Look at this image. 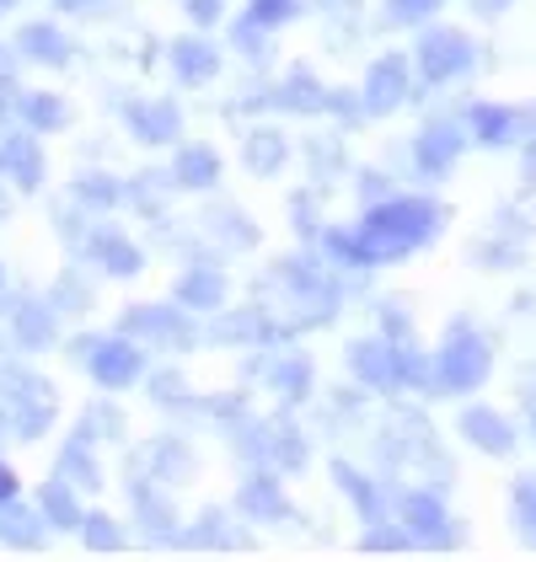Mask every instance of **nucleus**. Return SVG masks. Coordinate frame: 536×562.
Masks as SVG:
<instances>
[{"mask_svg":"<svg viewBox=\"0 0 536 562\" xmlns=\"http://www.w3.org/2000/svg\"><path fill=\"white\" fill-rule=\"evenodd\" d=\"M493 370V353H489V338L472 333V322H456L446 333V348L435 359V381L446 391H478L489 381Z\"/></svg>","mask_w":536,"mask_h":562,"instance_id":"obj_2","label":"nucleus"},{"mask_svg":"<svg viewBox=\"0 0 536 562\" xmlns=\"http://www.w3.org/2000/svg\"><path fill=\"white\" fill-rule=\"evenodd\" d=\"M11 498H16V472L0 467V504H11Z\"/></svg>","mask_w":536,"mask_h":562,"instance_id":"obj_47","label":"nucleus"},{"mask_svg":"<svg viewBox=\"0 0 536 562\" xmlns=\"http://www.w3.org/2000/svg\"><path fill=\"white\" fill-rule=\"evenodd\" d=\"M54 476H65L70 487H97V482H102L97 461H87V439H81V434L59 450V467H54Z\"/></svg>","mask_w":536,"mask_h":562,"instance_id":"obj_27","label":"nucleus"},{"mask_svg":"<svg viewBox=\"0 0 536 562\" xmlns=\"http://www.w3.org/2000/svg\"><path fill=\"white\" fill-rule=\"evenodd\" d=\"M16 54H27L33 65H65L70 44H65V33H54V22H27L16 33Z\"/></svg>","mask_w":536,"mask_h":562,"instance_id":"obj_17","label":"nucleus"},{"mask_svg":"<svg viewBox=\"0 0 536 562\" xmlns=\"http://www.w3.org/2000/svg\"><path fill=\"white\" fill-rule=\"evenodd\" d=\"M210 225H215V236H231V247H253V241H258V231L247 225V215H236V210H215Z\"/></svg>","mask_w":536,"mask_h":562,"instance_id":"obj_34","label":"nucleus"},{"mask_svg":"<svg viewBox=\"0 0 536 562\" xmlns=\"http://www.w3.org/2000/svg\"><path fill=\"white\" fill-rule=\"evenodd\" d=\"M333 476H338V487H344V493L359 504V515H365V519L381 515V493H376V482H370V476H359L349 461H338V467H333Z\"/></svg>","mask_w":536,"mask_h":562,"instance_id":"obj_29","label":"nucleus"},{"mask_svg":"<svg viewBox=\"0 0 536 562\" xmlns=\"http://www.w3.org/2000/svg\"><path fill=\"white\" fill-rule=\"evenodd\" d=\"M156 472L161 476H188L193 472V456L182 450L178 439H156Z\"/></svg>","mask_w":536,"mask_h":562,"instance_id":"obj_36","label":"nucleus"},{"mask_svg":"<svg viewBox=\"0 0 536 562\" xmlns=\"http://www.w3.org/2000/svg\"><path fill=\"white\" fill-rule=\"evenodd\" d=\"M81 530H87L91 552H119V547H124V536L113 530V519H108V515H87V519H81Z\"/></svg>","mask_w":536,"mask_h":562,"instance_id":"obj_35","label":"nucleus"},{"mask_svg":"<svg viewBox=\"0 0 536 562\" xmlns=\"http://www.w3.org/2000/svg\"><path fill=\"white\" fill-rule=\"evenodd\" d=\"M461 150H467V139H461V130H456L450 119H440V124H424V134L413 139V161H418V172H429V177L450 172Z\"/></svg>","mask_w":536,"mask_h":562,"instance_id":"obj_7","label":"nucleus"},{"mask_svg":"<svg viewBox=\"0 0 536 562\" xmlns=\"http://www.w3.org/2000/svg\"><path fill=\"white\" fill-rule=\"evenodd\" d=\"M268 102L273 108H290V113H316V108H327V91L316 87V76L301 65V70H290L279 87L268 91Z\"/></svg>","mask_w":536,"mask_h":562,"instance_id":"obj_13","label":"nucleus"},{"mask_svg":"<svg viewBox=\"0 0 536 562\" xmlns=\"http://www.w3.org/2000/svg\"><path fill=\"white\" fill-rule=\"evenodd\" d=\"M5 5H11V0H0V11H5Z\"/></svg>","mask_w":536,"mask_h":562,"instance_id":"obj_55","label":"nucleus"},{"mask_svg":"<svg viewBox=\"0 0 536 562\" xmlns=\"http://www.w3.org/2000/svg\"><path fill=\"white\" fill-rule=\"evenodd\" d=\"M44 515L54 519V525H59V530H76V525H81V504H76V493H70V482H65V476H54V482H48L44 487Z\"/></svg>","mask_w":536,"mask_h":562,"instance_id":"obj_28","label":"nucleus"},{"mask_svg":"<svg viewBox=\"0 0 536 562\" xmlns=\"http://www.w3.org/2000/svg\"><path fill=\"white\" fill-rule=\"evenodd\" d=\"M124 119H130V130L145 139V145H167V139H178V108L161 97V102H134L124 108Z\"/></svg>","mask_w":536,"mask_h":562,"instance_id":"obj_11","label":"nucleus"},{"mask_svg":"<svg viewBox=\"0 0 536 562\" xmlns=\"http://www.w3.org/2000/svg\"><path fill=\"white\" fill-rule=\"evenodd\" d=\"M76 199H81V204H87V210H113V204H119V199H124V188H119V182H113V177H76Z\"/></svg>","mask_w":536,"mask_h":562,"instance_id":"obj_31","label":"nucleus"},{"mask_svg":"<svg viewBox=\"0 0 536 562\" xmlns=\"http://www.w3.org/2000/svg\"><path fill=\"white\" fill-rule=\"evenodd\" d=\"M429 11H440V0H387V16L392 22H424Z\"/></svg>","mask_w":536,"mask_h":562,"instance_id":"obj_42","label":"nucleus"},{"mask_svg":"<svg viewBox=\"0 0 536 562\" xmlns=\"http://www.w3.org/2000/svg\"><path fill=\"white\" fill-rule=\"evenodd\" d=\"M472 38L467 33H456V27H429L424 38H418V70H424V81H456V76H467L472 70Z\"/></svg>","mask_w":536,"mask_h":562,"instance_id":"obj_4","label":"nucleus"},{"mask_svg":"<svg viewBox=\"0 0 536 562\" xmlns=\"http://www.w3.org/2000/svg\"><path fill=\"white\" fill-rule=\"evenodd\" d=\"M11 97H16V87H11V76H0V113H11Z\"/></svg>","mask_w":536,"mask_h":562,"instance_id":"obj_50","label":"nucleus"},{"mask_svg":"<svg viewBox=\"0 0 536 562\" xmlns=\"http://www.w3.org/2000/svg\"><path fill=\"white\" fill-rule=\"evenodd\" d=\"M515 113L510 108H489V102H478L472 108V134H478V145H510L515 139Z\"/></svg>","mask_w":536,"mask_h":562,"instance_id":"obj_25","label":"nucleus"},{"mask_svg":"<svg viewBox=\"0 0 536 562\" xmlns=\"http://www.w3.org/2000/svg\"><path fill=\"white\" fill-rule=\"evenodd\" d=\"M446 210L429 204V199H387L376 204L365 225H359V241H365V258L370 262H392V258H407L413 247H424L435 231H440Z\"/></svg>","mask_w":536,"mask_h":562,"instance_id":"obj_1","label":"nucleus"},{"mask_svg":"<svg viewBox=\"0 0 536 562\" xmlns=\"http://www.w3.org/2000/svg\"><path fill=\"white\" fill-rule=\"evenodd\" d=\"M242 150H247V167H253V172H279L284 156H290V145H284V134L279 130H253Z\"/></svg>","mask_w":536,"mask_h":562,"instance_id":"obj_24","label":"nucleus"},{"mask_svg":"<svg viewBox=\"0 0 536 562\" xmlns=\"http://www.w3.org/2000/svg\"><path fill=\"white\" fill-rule=\"evenodd\" d=\"M172 177H178V188H215L221 182V156L210 145H182L178 161H172Z\"/></svg>","mask_w":536,"mask_h":562,"instance_id":"obj_18","label":"nucleus"},{"mask_svg":"<svg viewBox=\"0 0 536 562\" xmlns=\"http://www.w3.org/2000/svg\"><path fill=\"white\" fill-rule=\"evenodd\" d=\"M0 536H5V541H16V547H27V552L44 541L38 519L27 515V509H16V498H11V504H0Z\"/></svg>","mask_w":536,"mask_h":562,"instance_id":"obj_30","label":"nucleus"},{"mask_svg":"<svg viewBox=\"0 0 536 562\" xmlns=\"http://www.w3.org/2000/svg\"><path fill=\"white\" fill-rule=\"evenodd\" d=\"M407 102V59L402 54H381L365 76V113H392Z\"/></svg>","mask_w":536,"mask_h":562,"instance_id":"obj_6","label":"nucleus"},{"mask_svg":"<svg viewBox=\"0 0 536 562\" xmlns=\"http://www.w3.org/2000/svg\"><path fill=\"white\" fill-rule=\"evenodd\" d=\"M349 370H355L359 381H370V386H398V375H392V348L376 344V338L349 344Z\"/></svg>","mask_w":536,"mask_h":562,"instance_id":"obj_20","label":"nucleus"},{"mask_svg":"<svg viewBox=\"0 0 536 562\" xmlns=\"http://www.w3.org/2000/svg\"><path fill=\"white\" fill-rule=\"evenodd\" d=\"M16 108H22V124H27V130H59V124L70 119V108H65L59 97H48V91L16 97Z\"/></svg>","mask_w":536,"mask_h":562,"instance_id":"obj_26","label":"nucleus"},{"mask_svg":"<svg viewBox=\"0 0 536 562\" xmlns=\"http://www.w3.org/2000/svg\"><path fill=\"white\" fill-rule=\"evenodd\" d=\"M150 391H156V402H161V407H188V381H182L178 370L150 375Z\"/></svg>","mask_w":536,"mask_h":562,"instance_id":"obj_37","label":"nucleus"},{"mask_svg":"<svg viewBox=\"0 0 536 562\" xmlns=\"http://www.w3.org/2000/svg\"><path fill=\"white\" fill-rule=\"evenodd\" d=\"M124 333L130 338H145V344H193V327L182 322V311H167V305H134L124 311Z\"/></svg>","mask_w":536,"mask_h":562,"instance_id":"obj_5","label":"nucleus"},{"mask_svg":"<svg viewBox=\"0 0 536 562\" xmlns=\"http://www.w3.org/2000/svg\"><path fill=\"white\" fill-rule=\"evenodd\" d=\"M504 5H510V0H472V11H478V16H499Z\"/></svg>","mask_w":536,"mask_h":562,"instance_id":"obj_48","label":"nucleus"},{"mask_svg":"<svg viewBox=\"0 0 536 562\" xmlns=\"http://www.w3.org/2000/svg\"><path fill=\"white\" fill-rule=\"evenodd\" d=\"M461 434H467L478 450H489V456H510V450H515L510 418H499L493 407H467V413H461Z\"/></svg>","mask_w":536,"mask_h":562,"instance_id":"obj_10","label":"nucleus"},{"mask_svg":"<svg viewBox=\"0 0 536 562\" xmlns=\"http://www.w3.org/2000/svg\"><path fill=\"white\" fill-rule=\"evenodd\" d=\"M526 418H532V434H536V396H526Z\"/></svg>","mask_w":536,"mask_h":562,"instance_id":"obj_51","label":"nucleus"},{"mask_svg":"<svg viewBox=\"0 0 536 562\" xmlns=\"http://www.w3.org/2000/svg\"><path fill=\"white\" fill-rule=\"evenodd\" d=\"M333 16H349V11H359V0H322Z\"/></svg>","mask_w":536,"mask_h":562,"instance_id":"obj_49","label":"nucleus"},{"mask_svg":"<svg viewBox=\"0 0 536 562\" xmlns=\"http://www.w3.org/2000/svg\"><path fill=\"white\" fill-rule=\"evenodd\" d=\"M76 359L113 391L134 386V381L145 375V353L130 344V333H124V338H102V344H97V338H76Z\"/></svg>","mask_w":536,"mask_h":562,"instance_id":"obj_3","label":"nucleus"},{"mask_svg":"<svg viewBox=\"0 0 536 562\" xmlns=\"http://www.w3.org/2000/svg\"><path fill=\"white\" fill-rule=\"evenodd\" d=\"M392 375H398V386H429V370H424V359H418V348H392Z\"/></svg>","mask_w":536,"mask_h":562,"instance_id":"obj_33","label":"nucleus"},{"mask_svg":"<svg viewBox=\"0 0 536 562\" xmlns=\"http://www.w3.org/2000/svg\"><path fill=\"white\" fill-rule=\"evenodd\" d=\"M306 161H312L316 172H338V167H344V150H338V139H327V145H312V150H306Z\"/></svg>","mask_w":536,"mask_h":562,"instance_id":"obj_43","label":"nucleus"},{"mask_svg":"<svg viewBox=\"0 0 536 562\" xmlns=\"http://www.w3.org/2000/svg\"><path fill=\"white\" fill-rule=\"evenodd\" d=\"M87 252L97 258V268H108L113 279H130V273H139V247H134V241H124L119 231H91Z\"/></svg>","mask_w":536,"mask_h":562,"instance_id":"obj_14","label":"nucleus"},{"mask_svg":"<svg viewBox=\"0 0 536 562\" xmlns=\"http://www.w3.org/2000/svg\"><path fill=\"white\" fill-rule=\"evenodd\" d=\"M130 498H134V515L150 525V536H156V541H178V530H172V525H178V519H172V504H167L150 482H134Z\"/></svg>","mask_w":536,"mask_h":562,"instance_id":"obj_23","label":"nucleus"},{"mask_svg":"<svg viewBox=\"0 0 536 562\" xmlns=\"http://www.w3.org/2000/svg\"><path fill=\"white\" fill-rule=\"evenodd\" d=\"M172 70H178L188 87H204L221 70V48L204 44V38H182V44H172Z\"/></svg>","mask_w":536,"mask_h":562,"instance_id":"obj_16","label":"nucleus"},{"mask_svg":"<svg viewBox=\"0 0 536 562\" xmlns=\"http://www.w3.org/2000/svg\"><path fill=\"white\" fill-rule=\"evenodd\" d=\"M264 461L279 472H301L306 467V439L290 424H264Z\"/></svg>","mask_w":536,"mask_h":562,"instance_id":"obj_21","label":"nucleus"},{"mask_svg":"<svg viewBox=\"0 0 536 562\" xmlns=\"http://www.w3.org/2000/svg\"><path fill=\"white\" fill-rule=\"evenodd\" d=\"M236 504H242V515H253V519H290L295 515V509H290V498H284V487H279L273 476H264V472L242 482Z\"/></svg>","mask_w":536,"mask_h":562,"instance_id":"obj_12","label":"nucleus"},{"mask_svg":"<svg viewBox=\"0 0 536 562\" xmlns=\"http://www.w3.org/2000/svg\"><path fill=\"white\" fill-rule=\"evenodd\" d=\"M5 210H11V204H5V193H0V215H5Z\"/></svg>","mask_w":536,"mask_h":562,"instance_id":"obj_53","label":"nucleus"},{"mask_svg":"<svg viewBox=\"0 0 536 562\" xmlns=\"http://www.w3.org/2000/svg\"><path fill=\"white\" fill-rule=\"evenodd\" d=\"M91 429H97V434H113V439H119V434H124V413H119V407H91L87 424H81L76 434H81V439L91 445Z\"/></svg>","mask_w":536,"mask_h":562,"instance_id":"obj_38","label":"nucleus"},{"mask_svg":"<svg viewBox=\"0 0 536 562\" xmlns=\"http://www.w3.org/2000/svg\"><path fill=\"white\" fill-rule=\"evenodd\" d=\"M188 541H193V547H225V515L221 509H204V515H199V530H193Z\"/></svg>","mask_w":536,"mask_h":562,"instance_id":"obj_40","label":"nucleus"},{"mask_svg":"<svg viewBox=\"0 0 536 562\" xmlns=\"http://www.w3.org/2000/svg\"><path fill=\"white\" fill-rule=\"evenodd\" d=\"M65 5H70V11H87L91 0H65Z\"/></svg>","mask_w":536,"mask_h":562,"instance_id":"obj_52","label":"nucleus"},{"mask_svg":"<svg viewBox=\"0 0 536 562\" xmlns=\"http://www.w3.org/2000/svg\"><path fill=\"white\" fill-rule=\"evenodd\" d=\"M0 172H11V182H16L22 193H33V188L44 182V150H38V139H33V134H11V139L0 145Z\"/></svg>","mask_w":536,"mask_h":562,"instance_id":"obj_8","label":"nucleus"},{"mask_svg":"<svg viewBox=\"0 0 536 562\" xmlns=\"http://www.w3.org/2000/svg\"><path fill=\"white\" fill-rule=\"evenodd\" d=\"M268 386L279 391L284 402H306V391H312V359H301V353L268 359Z\"/></svg>","mask_w":536,"mask_h":562,"instance_id":"obj_19","label":"nucleus"},{"mask_svg":"<svg viewBox=\"0 0 536 562\" xmlns=\"http://www.w3.org/2000/svg\"><path fill=\"white\" fill-rule=\"evenodd\" d=\"M515 519L536 530V476H515Z\"/></svg>","mask_w":536,"mask_h":562,"instance_id":"obj_41","label":"nucleus"},{"mask_svg":"<svg viewBox=\"0 0 536 562\" xmlns=\"http://www.w3.org/2000/svg\"><path fill=\"white\" fill-rule=\"evenodd\" d=\"M402 519L413 525V536L418 541H429V547H446V541H456V530L446 536V509H440V498L435 493H402Z\"/></svg>","mask_w":536,"mask_h":562,"instance_id":"obj_9","label":"nucleus"},{"mask_svg":"<svg viewBox=\"0 0 536 562\" xmlns=\"http://www.w3.org/2000/svg\"><path fill=\"white\" fill-rule=\"evenodd\" d=\"M359 193H365V199H381V193H387V177H381V172H365V177H359Z\"/></svg>","mask_w":536,"mask_h":562,"instance_id":"obj_46","label":"nucleus"},{"mask_svg":"<svg viewBox=\"0 0 536 562\" xmlns=\"http://www.w3.org/2000/svg\"><path fill=\"white\" fill-rule=\"evenodd\" d=\"M225 301V273L221 268H188L178 279V305L182 311H215Z\"/></svg>","mask_w":536,"mask_h":562,"instance_id":"obj_15","label":"nucleus"},{"mask_svg":"<svg viewBox=\"0 0 536 562\" xmlns=\"http://www.w3.org/2000/svg\"><path fill=\"white\" fill-rule=\"evenodd\" d=\"M290 16H295V0H253V11H247V22H258V27H279Z\"/></svg>","mask_w":536,"mask_h":562,"instance_id":"obj_39","label":"nucleus"},{"mask_svg":"<svg viewBox=\"0 0 536 562\" xmlns=\"http://www.w3.org/2000/svg\"><path fill=\"white\" fill-rule=\"evenodd\" d=\"M0 290H5V273H0Z\"/></svg>","mask_w":536,"mask_h":562,"instance_id":"obj_54","label":"nucleus"},{"mask_svg":"<svg viewBox=\"0 0 536 562\" xmlns=\"http://www.w3.org/2000/svg\"><path fill=\"white\" fill-rule=\"evenodd\" d=\"M167 188H178V182H167L161 172H145V177H134V188H124V199H130V204H139V210H161Z\"/></svg>","mask_w":536,"mask_h":562,"instance_id":"obj_32","label":"nucleus"},{"mask_svg":"<svg viewBox=\"0 0 536 562\" xmlns=\"http://www.w3.org/2000/svg\"><path fill=\"white\" fill-rule=\"evenodd\" d=\"M402 541H407V536H398V530H370V536H365L370 552H392V547H402Z\"/></svg>","mask_w":536,"mask_h":562,"instance_id":"obj_45","label":"nucleus"},{"mask_svg":"<svg viewBox=\"0 0 536 562\" xmlns=\"http://www.w3.org/2000/svg\"><path fill=\"white\" fill-rule=\"evenodd\" d=\"M54 301L38 305V301H22L16 311H11V327H16V338H22V348H44L54 344Z\"/></svg>","mask_w":536,"mask_h":562,"instance_id":"obj_22","label":"nucleus"},{"mask_svg":"<svg viewBox=\"0 0 536 562\" xmlns=\"http://www.w3.org/2000/svg\"><path fill=\"white\" fill-rule=\"evenodd\" d=\"M188 16H193L199 27H215L225 16V0H188Z\"/></svg>","mask_w":536,"mask_h":562,"instance_id":"obj_44","label":"nucleus"}]
</instances>
